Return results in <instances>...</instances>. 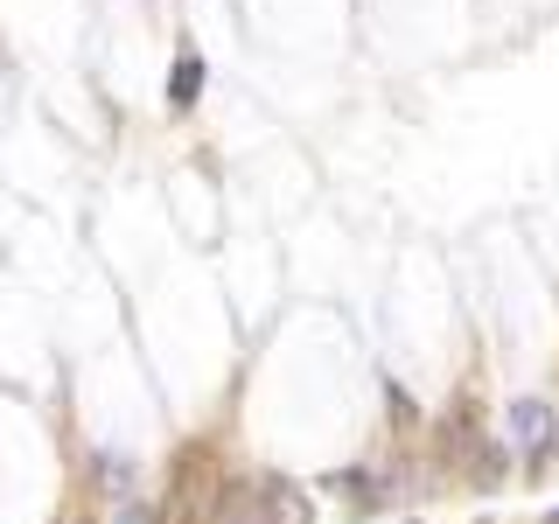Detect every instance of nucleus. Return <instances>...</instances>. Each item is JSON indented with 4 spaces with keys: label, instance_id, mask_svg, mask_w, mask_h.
Masks as SVG:
<instances>
[{
    "label": "nucleus",
    "instance_id": "1",
    "mask_svg": "<svg viewBox=\"0 0 559 524\" xmlns=\"http://www.w3.org/2000/svg\"><path fill=\"white\" fill-rule=\"evenodd\" d=\"M210 524H308V497H301V483H287V476L231 483Z\"/></svg>",
    "mask_w": 559,
    "mask_h": 524
},
{
    "label": "nucleus",
    "instance_id": "2",
    "mask_svg": "<svg viewBox=\"0 0 559 524\" xmlns=\"http://www.w3.org/2000/svg\"><path fill=\"white\" fill-rule=\"evenodd\" d=\"M224 489H231V483H224L217 454H210V448H182V454H175V483H168V517H175V524L217 517Z\"/></svg>",
    "mask_w": 559,
    "mask_h": 524
},
{
    "label": "nucleus",
    "instance_id": "3",
    "mask_svg": "<svg viewBox=\"0 0 559 524\" xmlns=\"http://www.w3.org/2000/svg\"><path fill=\"white\" fill-rule=\"evenodd\" d=\"M552 406H538V398H524V406H511V448H524L532 462H546V448H552Z\"/></svg>",
    "mask_w": 559,
    "mask_h": 524
},
{
    "label": "nucleus",
    "instance_id": "4",
    "mask_svg": "<svg viewBox=\"0 0 559 524\" xmlns=\"http://www.w3.org/2000/svg\"><path fill=\"white\" fill-rule=\"evenodd\" d=\"M503 476H511V441H503V433H489V441L476 448V462H468V483H476V489H497Z\"/></svg>",
    "mask_w": 559,
    "mask_h": 524
},
{
    "label": "nucleus",
    "instance_id": "5",
    "mask_svg": "<svg viewBox=\"0 0 559 524\" xmlns=\"http://www.w3.org/2000/svg\"><path fill=\"white\" fill-rule=\"evenodd\" d=\"M197 92H203V63L182 57V63H175V84H168V105H175V112H189V105H197Z\"/></svg>",
    "mask_w": 559,
    "mask_h": 524
},
{
    "label": "nucleus",
    "instance_id": "6",
    "mask_svg": "<svg viewBox=\"0 0 559 524\" xmlns=\"http://www.w3.org/2000/svg\"><path fill=\"white\" fill-rule=\"evenodd\" d=\"M546 462H559V419H552V448H546Z\"/></svg>",
    "mask_w": 559,
    "mask_h": 524
},
{
    "label": "nucleus",
    "instance_id": "7",
    "mask_svg": "<svg viewBox=\"0 0 559 524\" xmlns=\"http://www.w3.org/2000/svg\"><path fill=\"white\" fill-rule=\"evenodd\" d=\"M70 524H92V517H70Z\"/></svg>",
    "mask_w": 559,
    "mask_h": 524
}]
</instances>
